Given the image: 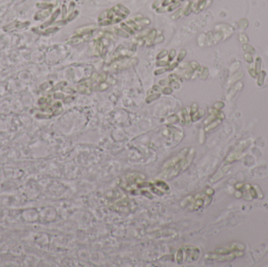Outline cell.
Segmentation results:
<instances>
[{
  "label": "cell",
  "instance_id": "obj_11",
  "mask_svg": "<svg viewBox=\"0 0 268 267\" xmlns=\"http://www.w3.org/2000/svg\"><path fill=\"white\" fill-rule=\"evenodd\" d=\"M97 30V25L96 24H89L86 26H82L76 29L75 31V35H92L93 31Z\"/></svg>",
  "mask_w": 268,
  "mask_h": 267
},
{
  "label": "cell",
  "instance_id": "obj_31",
  "mask_svg": "<svg viewBox=\"0 0 268 267\" xmlns=\"http://www.w3.org/2000/svg\"><path fill=\"white\" fill-rule=\"evenodd\" d=\"M207 76H208V70H207V68H205L204 71L202 73V79H205L207 78Z\"/></svg>",
  "mask_w": 268,
  "mask_h": 267
},
{
  "label": "cell",
  "instance_id": "obj_13",
  "mask_svg": "<svg viewBox=\"0 0 268 267\" xmlns=\"http://www.w3.org/2000/svg\"><path fill=\"white\" fill-rule=\"evenodd\" d=\"M104 52V45L102 39L97 38L93 41V53L94 55L97 56H100L103 55Z\"/></svg>",
  "mask_w": 268,
  "mask_h": 267
},
{
  "label": "cell",
  "instance_id": "obj_30",
  "mask_svg": "<svg viewBox=\"0 0 268 267\" xmlns=\"http://www.w3.org/2000/svg\"><path fill=\"white\" fill-rule=\"evenodd\" d=\"M166 71H167L166 68L165 69H160V70H157V71H154V75H162V74L165 73Z\"/></svg>",
  "mask_w": 268,
  "mask_h": 267
},
{
  "label": "cell",
  "instance_id": "obj_27",
  "mask_svg": "<svg viewBox=\"0 0 268 267\" xmlns=\"http://www.w3.org/2000/svg\"><path fill=\"white\" fill-rule=\"evenodd\" d=\"M198 111V104H192L191 106V114H190V116H192L195 113Z\"/></svg>",
  "mask_w": 268,
  "mask_h": 267
},
{
  "label": "cell",
  "instance_id": "obj_22",
  "mask_svg": "<svg viewBox=\"0 0 268 267\" xmlns=\"http://www.w3.org/2000/svg\"><path fill=\"white\" fill-rule=\"evenodd\" d=\"M166 55H168V51L166 50H162L161 52H159V53L157 55L156 58L157 60H161L162 58H164Z\"/></svg>",
  "mask_w": 268,
  "mask_h": 267
},
{
  "label": "cell",
  "instance_id": "obj_2",
  "mask_svg": "<svg viewBox=\"0 0 268 267\" xmlns=\"http://www.w3.org/2000/svg\"><path fill=\"white\" fill-rule=\"evenodd\" d=\"M130 14V10L122 4H118L113 7L105 10L99 15L97 18L98 24L100 26L118 24L125 19Z\"/></svg>",
  "mask_w": 268,
  "mask_h": 267
},
{
  "label": "cell",
  "instance_id": "obj_6",
  "mask_svg": "<svg viewBox=\"0 0 268 267\" xmlns=\"http://www.w3.org/2000/svg\"><path fill=\"white\" fill-rule=\"evenodd\" d=\"M184 0H155L152 4V9L157 13L171 12L177 9Z\"/></svg>",
  "mask_w": 268,
  "mask_h": 267
},
{
  "label": "cell",
  "instance_id": "obj_9",
  "mask_svg": "<svg viewBox=\"0 0 268 267\" xmlns=\"http://www.w3.org/2000/svg\"><path fill=\"white\" fill-rule=\"evenodd\" d=\"M134 53V51L133 50H129L128 47H125L122 45H120L118 48L116 49V50L115 51L114 55H113V58L115 59H119V58H125V57H129L131 56Z\"/></svg>",
  "mask_w": 268,
  "mask_h": 267
},
{
  "label": "cell",
  "instance_id": "obj_21",
  "mask_svg": "<svg viewBox=\"0 0 268 267\" xmlns=\"http://www.w3.org/2000/svg\"><path fill=\"white\" fill-rule=\"evenodd\" d=\"M187 56V51L185 50H182L180 52H179V55H178V57H177V63H179V62H181L182 60L184 59V57Z\"/></svg>",
  "mask_w": 268,
  "mask_h": 267
},
{
  "label": "cell",
  "instance_id": "obj_4",
  "mask_svg": "<svg viewBox=\"0 0 268 267\" xmlns=\"http://www.w3.org/2000/svg\"><path fill=\"white\" fill-rule=\"evenodd\" d=\"M213 192H214L213 190L208 189L205 192L187 197L182 201L181 206L184 208H188L191 211L199 210L205 204L206 200H210L209 196H211L213 194Z\"/></svg>",
  "mask_w": 268,
  "mask_h": 267
},
{
  "label": "cell",
  "instance_id": "obj_10",
  "mask_svg": "<svg viewBox=\"0 0 268 267\" xmlns=\"http://www.w3.org/2000/svg\"><path fill=\"white\" fill-rule=\"evenodd\" d=\"M93 81L92 79H86L84 81L81 82L79 83V85H78V89L81 93L83 94H89L91 92V89H92V86H93Z\"/></svg>",
  "mask_w": 268,
  "mask_h": 267
},
{
  "label": "cell",
  "instance_id": "obj_14",
  "mask_svg": "<svg viewBox=\"0 0 268 267\" xmlns=\"http://www.w3.org/2000/svg\"><path fill=\"white\" fill-rule=\"evenodd\" d=\"M157 37V31L155 29H152L150 30L147 34L146 35V36L144 38V41L146 42L147 45V46H151L152 44H154V42L155 40Z\"/></svg>",
  "mask_w": 268,
  "mask_h": 267
},
{
  "label": "cell",
  "instance_id": "obj_33",
  "mask_svg": "<svg viewBox=\"0 0 268 267\" xmlns=\"http://www.w3.org/2000/svg\"><path fill=\"white\" fill-rule=\"evenodd\" d=\"M167 82H168L166 81V80H161V81L159 82V83H160V85H165V84H167Z\"/></svg>",
  "mask_w": 268,
  "mask_h": 267
},
{
  "label": "cell",
  "instance_id": "obj_3",
  "mask_svg": "<svg viewBox=\"0 0 268 267\" xmlns=\"http://www.w3.org/2000/svg\"><path fill=\"white\" fill-rule=\"evenodd\" d=\"M146 182V176L140 172H129L124 175L120 181V186L128 192L135 194L137 190L143 188Z\"/></svg>",
  "mask_w": 268,
  "mask_h": 267
},
{
  "label": "cell",
  "instance_id": "obj_19",
  "mask_svg": "<svg viewBox=\"0 0 268 267\" xmlns=\"http://www.w3.org/2000/svg\"><path fill=\"white\" fill-rule=\"evenodd\" d=\"M115 32L116 35L123 37V38H129L128 33L126 32V31H124L123 29L122 28H115Z\"/></svg>",
  "mask_w": 268,
  "mask_h": 267
},
{
  "label": "cell",
  "instance_id": "obj_23",
  "mask_svg": "<svg viewBox=\"0 0 268 267\" xmlns=\"http://www.w3.org/2000/svg\"><path fill=\"white\" fill-rule=\"evenodd\" d=\"M159 96H160V94H158V93H157V94H154V95H150V96H149L146 99V102L150 103L151 101H152V100H157L158 98H159Z\"/></svg>",
  "mask_w": 268,
  "mask_h": 267
},
{
  "label": "cell",
  "instance_id": "obj_12",
  "mask_svg": "<svg viewBox=\"0 0 268 267\" xmlns=\"http://www.w3.org/2000/svg\"><path fill=\"white\" fill-rule=\"evenodd\" d=\"M243 253L240 252V253H234L230 254V255H224V254H220V255H209L207 256L208 259H216L219 261H225V260H231L234 259V257L237 256H242Z\"/></svg>",
  "mask_w": 268,
  "mask_h": 267
},
{
  "label": "cell",
  "instance_id": "obj_25",
  "mask_svg": "<svg viewBox=\"0 0 268 267\" xmlns=\"http://www.w3.org/2000/svg\"><path fill=\"white\" fill-rule=\"evenodd\" d=\"M170 82H179V77L176 74H170L169 75Z\"/></svg>",
  "mask_w": 268,
  "mask_h": 267
},
{
  "label": "cell",
  "instance_id": "obj_29",
  "mask_svg": "<svg viewBox=\"0 0 268 267\" xmlns=\"http://www.w3.org/2000/svg\"><path fill=\"white\" fill-rule=\"evenodd\" d=\"M157 66H166V67H168L170 65V63H169L168 61H165V60H160L159 61L157 62L156 63Z\"/></svg>",
  "mask_w": 268,
  "mask_h": 267
},
{
  "label": "cell",
  "instance_id": "obj_20",
  "mask_svg": "<svg viewBox=\"0 0 268 267\" xmlns=\"http://www.w3.org/2000/svg\"><path fill=\"white\" fill-rule=\"evenodd\" d=\"M121 27H122V29H123L125 31H126L127 33H129L130 35H134V34H135V31H133V30H132V29L130 28V27H129L125 22H122V23H121Z\"/></svg>",
  "mask_w": 268,
  "mask_h": 267
},
{
  "label": "cell",
  "instance_id": "obj_18",
  "mask_svg": "<svg viewBox=\"0 0 268 267\" xmlns=\"http://www.w3.org/2000/svg\"><path fill=\"white\" fill-rule=\"evenodd\" d=\"M184 10H185V9H183V8H181V9H179V10H177L176 12H175V13L173 14V15L172 16V19L173 20L179 19V18H180V17L183 15V14H184Z\"/></svg>",
  "mask_w": 268,
  "mask_h": 267
},
{
  "label": "cell",
  "instance_id": "obj_7",
  "mask_svg": "<svg viewBox=\"0 0 268 267\" xmlns=\"http://www.w3.org/2000/svg\"><path fill=\"white\" fill-rule=\"evenodd\" d=\"M138 62L139 60L137 58H119V59H116L112 63H111L110 65L108 66V70L110 71H123V70L136 65L138 63Z\"/></svg>",
  "mask_w": 268,
  "mask_h": 267
},
{
  "label": "cell",
  "instance_id": "obj_16",
  "mask_svg": "<svg viewBox=\"0 0 268 267\" xmlns=\"http://www.w3.org/2000/svg\"><path fill=\"white\" fill-rule=\"evenodd\" d=\"M135 21L137 23H139L140 25H149L150 24V21L148 18H144L142 16H138L136 17Z\"/></svg>",
  "mask_w": 268,
  "mask_h": 267
},
{
  "label": "cell",
  "instance_id": "obj_1",
  "mask_svg": "<svg viewBox=\"0 0 268 267\" xmlns=\"http://www.w3.org/2000/svg\"><path fill=\"white\" fill-rule=\"evenodd\" d=\"M195 150L192 147L183 148L163 164L160 177L162 179H171L189 167L195 158Z\"/></svg>",
  "mask_w": 268,
  "mask_h": 267
},
{
  "label": "cell",
  "instance_id": "obj_26",
  "mask_svg": "<svg viewBox=\"0 0 268 267\" xmlns=\"http://www.w3.org/2000/svg\"><path fill=\"white\" fill-rule=\"evenodd\" d=\"M176 54V52L175 50H170V52L169 53V61H171L174 59L175 57Z\"/></svg>",
  "mask_w": 268,
  "mask_h": 267
},
{
  "label": "cell",
  "instance_id": "obj_24",
  "mask_svg": "<svg viewBox=\"0 0 268 267\" xmlns=\"http://www.w3.org/2000/svg\"><path fill=\"white\" fill-rule=\"evenodd\" d=\"M190 65H191V67H192V69H193L195 71L200 70V66H199V64L197 63L196 61H191V63H190Z\"/></svg>",
  "mask_w": 268,
  "mask_h": 267
},
{
  "label": "cell",
  "instance_id": "obj_15",
  "mask_svg": "<svg viewBox=\"0 0 268 267\" xmlns=\"http://www.w3.org/2000/svg\"><path fill=\"white\" fill-rule=\"evenodd\" d=\"M125 23L134 31H140V30H141V28H142L140 24H138L137 21H133V20L131 19L128 20V21H126V22H125Z\"/></svg>",
  "mask_w": 268,
  "mask_h": 267
},
{
  "label": "cell",
  "instance_id": "obj_5",
  "mask_svg": "<svg viewBox=\"0 0 268 267\" xmlns=\"http://www.w3.org/2000/svg\"><path fill=\"white\" fill-rule=\"evenodd\" d=\"M200 255L199 249L193 245H184L178 250L176 254V262L178 264H183L186 259L188 261H196Z\"/></svg>",
  "mask_w": 268,
  "mask_h": 267
},
{
  "label": "cell",
  "instance_id": "obj_32",
  "mask_svg": "<svg viewBox=\"0 0 268 267\" xmlns=\"http://www.w3.org/2000/svg\"><path fill=\"white\" fill-rule=\"evenodd\" d=\"M152 89L154 91H156V92H159V91H160V87L158 86V85H154Z\"/></svg>",
  "mask_w": 268,
  "mask_h": 267
},
{
  "label": "cell",
  "instance_id": "obj_17",
  "mask_svg": "<svg viewBox=\"0 0 268 267\" xmlns=\"http://www.w3.org/2000/svg\"><path fill=\"white\" fill-rule=\"evenodd\" d=\"M182 114H183V119H184V122H185L187 125H190V123H191V116H190V114H187V110L186 109L182 110Z\"/></svg>",
  "mask_w": 268,
  "mask_h": 267
},
{
  "label": "cell",
  "instance_id": "obj_28",
  "mask_svg": "<svg viewBox=\"0 0 268 267\" xmlns=\"http://www.w3.org/2000/svg\"><path fill=\"white\" fill-rule=\"evenodd\" d=\"M162 92L164 94L166 95H169V94H171L172 92H173V88H170V87H166L162 89Z\"/></svg>",
  "mask_w": 268,
  "mask_h": 267
},
{
  "label": "cell",
  "instance_id": "obj_8",
  "mask_svg": "<svg viewBox=\"0 0 268 267\" xmlns=\"http://www.w3.org/2000/svg\"><path fill=\"white\" fill-rule=\"evenodd\" d=\"M148 186L154 194L157 195H163L170 191L168 184L162 180H154L148 183Z\"/></svg>",
  "mask_w": 268,
  "mask_h": 267
}]
</instances>
